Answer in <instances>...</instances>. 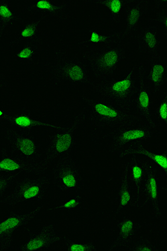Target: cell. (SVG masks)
<instances>
[{
	"label": "cell",
	"instance_id": "cell-32",
	"mask_svg": "<svg viewBox=\"0 0 167 251\" xmlns=\"http://www.w3.org/2000/svg\"><path fill=\"white\" fill-rule=\"evenodd\" d=\"M18 175L19 174H1L0 175V198L1 199L5 196V193L8 189L14 187Z\"/></svg>",
	"mask_w": 167,
	"mask_h": 251
},
{
	"label": "cell",
	"instance_id": "cell-35",
	"mask_svg": "<svg viewBox=\"0 0 167 251\" xmlns=\"http://www.w3.org/2000/svg\"><path fill=\"white\" fill-rule=\"evenodd\" d=\"M152 9L156 12L161 10H167V1H154Z\"/></svg>",
	"mask_w": 167,
	"mask_h": 251
},
{
	"label": "cell",
	"instance_id": "cell-5",
	"mask_svg": "<svg viewBox=\"0 0 167 251\" xmlns=\"http://www.w3.org/2000/svg\"><path fill=\"white\" fill-rule=\"evenodd\" d=\"M158 128L155 121H141L109 129L105 135L108 140V151L117 155L130 145L152 140L157 134Z\"/></svg>",
	"mask_w": 167,
	"mask_h": 251
},
{
	"label": "cell",
	"instance_id": "cell-33",
	"mask_svg": "<svg viewBox=\"0 0 167 251\" xmlns=\"http://www.w3.org/2000/svg\"><path fill=\"white\" fill-rule=\"evenodd\" d=\"M83 201V197L81 194H77L76 196L72 197V199L63 203L56 206L54 208L58 210H68L75 209L79 206Z\"/></svg>",
	"mask_w": 167,
	"mask_h": 251
},
{
	"label": "cell",
	"instance_id": "cell-24",
	"mask_svg": "<svg viewBox=\"0 0 167 251\" xmlns=\"http://www.w3.org/2000/svg\"><path fill=\"white\" fill-rule=\"evenodd\" d=\"M133 0H92L91 2L103 6L107 9L112 21L119 25L122 13Z\"/></svg>",
	"mask_w": 167,
	"mask_h": 251
},
{
	"label": "cell",
	"instance_id": "cell-10",
	"mask_svg": "<svg viewBox=\"0 0 167 251\" xmlns=\"http://www.w3.org/2000/svg\"><path fill=\"white\" fill-rule=\"evenodd\" d=\"M137 88L134 101L133 114L137 123L155 121L152 111V90L147 78V71L141 64L137 70Z\"/></svg>",
	"mask_w": 167,
	"mask_h": 251
},
{
	"label": "cell",
	"instance_id": "cell-9",
	"mask_svg": "<svg viewBox=\"0 0 167 251\" xmlns=\"http://www.w3.org/2000/svg\"><path fill=\"white\" fill-rule=\"evenodd\" d=\"M3 136L14 154L36 161H44L40 144L31 132L6 126Z\"/></svg>",
	"mask_w": 167,
	"mask_h": 251
},
{
	"label": "cell",
	"instance_id": "cell-13",
	"mask_svg": "<svg viewBox=\"0 0 167 251\" xmlns=\"http://www.w3.org/2000/svg\"><path fill=\"white\" fill-rule=\"evenodd\" d=\"M161 190L157 169L146 159V177L142 193L143 203L144 207L148 205L151 206L152 216L156 219H161L163 216L160 205Z\"/></svg>",
	"mask_w": 167,
	"mask_h": 251
},
{
	"label": "cell",
	"instance_id": "cell-12",
	"mask_svg": "<svg viewBox=\"0 0 167 251\" xmlns=\"http://www.w3.org/2000/svg\"><path fill=\"white\" fill-rule=\"evenodd\" d=\"M48 166L44 161H36L10 153L5 147L0 150V172L19 174L25 173L42 176L46 174Z\"/></svg>",
	"mask_w": 167,
	"mask_h": 251
},
{
	"label": "cell",
	"instance_id": "cell-19",
	"mask_svg": "<svg viewBox=\"0 0 167 251\" xmlns=\"http://www.w3.org/2000/svg\"><path fill=\"white\" fill-rule=\"evenodd\" d=\"M128 173L135 197L136 208H144L143 203V188L146 173V159H141L139 156L133 155L127 161Z\"/></svg>",
	"mask_w": 167,
	"mask_h": 251
},
{
	"label": "cell",
	"instance_id": "cell-6",
	"mask_svg": "<svg viewBox=\"0 0 167 251\" xmlns=\"http://www.w3.org/2000/svg\"><path fill=\"white\" fill-rule=\"evenodd\" d=\"M51 184V176L46 174L24 177L16 180L13 190L0 201L3 205L12 206L31 200H42L49 192Z\"/></svg>",
	"mask_w": 167,
	"mask_h": 251
},
{
	"label": "cell",
	"instance_id": "cell-2",
	"mask_svg": "<svg viewBox=\"0 0 167 251\" xmlns=\"http://www.w3.org/2000/svg\"><path fill=\"white\" fill-rule=\"evenodd\" d=\"M88 68L84 59L60 50L55 54L54 61L48 71V80L55 87L66 84H83L89 86L93 80L89 77Z\"/></svg>",
	"mask_w": 167,
	"mask_h": 251
},
{
	"label": "cell",
	"instance_id": "cell-23",
	"mask_svg": "<svg viewBox=\"0 0 167 251\" xmlns=\"http://www.w3.org/2000/svg\"><path fill=\"white\" fill-rule=\"evenodd\" d=\"M117 198L119 200V204L118 206L116 216L119 214L125 208H136L135 197H134L132 185L130 180L127 162L124 165L120 174Z\"/></svg>",
	"mask_w": 167,
	"mask_h": 251
},
{
	"label": "cell",
	"instance_id": "cell-34",
	"mask_svg": "<svg viewBox=\"0 0 167 251\" xmlns=\"http://www.w3.org/2000/svg\"><path fill=\"white\" fill-rule=\"evenodd\" d=\"M150 21L160 24L162 27L164 38L167 40V10H161L156 11V14Z\"/></svg>",
	"mask_w": 167,
	"mask_h": 251
},
{
	"label": "cell",
	"instance_id": "cell-11",
	"mask_svg": "<svg viewBox=\"0 0 167 251\" xmlns=\"http://www.w3.org/2000/svg\"><path fill=\"white\" fill-rule=\"evenodd\" d=\"M44 205L38 206L26 213L11 212L0 222V250L7 251L13 248L14 234L16 230L26 227L39 215Z\"/></svg>",
	"mask_w": 167,
	"mask_h": 251
},
{
	"label": "cell",
	"instance_id": "cell-4",
	"mask_svg": "<svg viewBox=\"0 0 167 251\" xmlns=\"http://www.w3.org/2000/svg\"><path fill=\"white\" fill-rule=\"evenodd\" d=\"M125 55L124 47L117 43L87 50L83 57L96 81H105L114 78L118 65Z\"/></svg>",
	"mask_w": 167,
	"mask_h": 251
},
{
	"label": "cell",
	"instance_id": "cell-27",
	"mask_svg": "<svg viewBox=\"0 0 167 251\" xmlns=\"http://www.w3.org/2000/svg\"><path fill=\"white\" fill-rule=\"evenodd\" d=\"M41 48L40 38L28 40L16 54L15 59L23 63L31 64L34 61Z\"/></svg>",
	"mask_w": 167,
	"mask_h": 251
},
{
	"label": "cell",
	"instance_id": "cell-15",
	"mask_svg": "<svg viewBox=\"0 0 167 251\" xmlns=\"http://www.w3.org/2000/svg\"><path fill=\"white\" fill-rule=\"evenodd\" d=\"M0 120L5 124L6 127L30 132L37 127L50 128L56 130V129L63 128L65 126V125L50 124L36 119L28 111H24L18 114L10 115L1 109Z\"/></svg>",
	"mask_w": 167,
	"mask_h": 251
},
{
	"label": "cell",
	"instance_id": "cell-31",
	"mask_svg": "<svg viewBox=\"0 0 167 251\" xmlns=\"http://www.w3.org/2000/svg\"><path fill=\"white\" fill-rule=\"evenodd\" d=\"M153 115L158 127L164 128L167 141V83L164 96L153 112Z\"/></svg>",
	"mask_w": 167,
	"mask_h": 251
},
{
	"label": "cell",
	"instance_id": "cell-28",
	"mask_svg": "<svg viewBox=\"0 0 167 251\" xmlns=\"http://www.w3.org/2000/svg\"><path fill=\"white\" fill-rule=\"evenodd\" d=\"M124 38L123 32H116L113 34H103L99 32L93 31L90 35L89 41L94 44L104 46L120 43L121 40Z\"/></svg>",
	"mask_w": 167,
	"mask_h": 251
},
{
	"label": "cell",
	"instance_id": "cell-1",
	"mask_svg": "<svg viewBox=\"0 0 167 251\" xmlns=\"http://www.w3.org/2000/svg\"><path fill=\"white\" fill-rule=\"evenodd\" d=\"M137 67L134 66L120 79L94 81L89 87L106 102L132 110L137 88Z\"/></svg>",
	"mask_w": 167,
	"mask_h": 251
},
{
	"label": "cell",
	"instance_id": "cell-14",
	"mask_svg": "<svg viewBox=\"0 0 167 251\" xmlns=\"http://www.w3.org/2000/svg\"><path fill=\"white\" fill-rule=\"evenodd\" d=\"M27 237L25 242L20 246L21 251H42L48 250L57 243H59L62 236L58 235L54 224H47L38 232H31L27 229Z\"/></svg>",
	"mask_w": 167,
	"mask_h": 251
},
{
	"label": "cell",
	"instance_id": "cell-7",
	"mask_svg": "<svg viewBox=\"0 0 167 251\" xmlns=\"http://www.w3.org/2000/svg\"><path fill=\"white\" fill-rule=\"evenodd\" d=\"M86 118V115L80 113L77 115L74 121L65 125L62 129H56L51 133L44 158V163L48 167L52 165L61 157L71 154L75 147L77 140L75 132Z\"/></svg>",
	"mask_w": 167,
	"mask_h": 251
},
{
	"label": "cell",
	"instance_id": "cell-22",
	"mask_svg": "<svg viewBox=\"0 0 167 251\" xmlns=\"http://www.w3.org/2000/svg\"><path fill=\"white\" fill-rule=\"evenodd\" d=\"M150 1H134L125 8L124 14L125 29L123 32L124 38L132 35L138 29L143 19L149 11Z\"/></svg>",
	"mask_w": 167,
	"mask_h": 251
},
{
	"label": "cell",
	"instance_id": "cell-3",
	"mask_svg": "<svg viewBox=\"0 0 167 251\" xmlns=\"http://www.w3.org/2000/svg\"><path fill=\"white\" fill-rule=\"evenodd\" d=\"M89 109L88 119L96 129H115L137 123L133 111L88 96L82 97Z\"/></svg>",
	"mask_w": 167,
	"mask_h": 251
},
{
	"label": "cell",
	"instance_id": "cell-21",
	"mask_svg": "<svg viewBox=\"0 0 167 251\" xmlns=\"http://www.w3.org/2000/svg\"><path fill=\"white\" fill-rule=\"evenodd\" d=\"M148 60L147 78L153 96H156L167 83V56L161 53Z\"/></svg>",
	"mask_w": 167,
	"mask_h": 251
},
{
	"label": "cell",
	"instance_id": "cell-29",
	"mask_svg": "<svg viewBox=\"0 0 167 251\" xmlns=\"http://www.w3.org/2000/svg\"><path fill=\"white\" fill-rule=\"evenodd\" d=\"M157 246L150 238L144 234L134 240L123 251H158Z\"/></svg>",
	"mask_w": 167,
	"mask_h": 251
},
{
	"label": "cell",
	"instance_id": "cell-16",
	"mask_svg": "<svg viewBox=\"0 0 167 251\" xmlns=\"http://www.w3.org/2000/svg\"><path fill=\"white\" fill-rule=\"evenodd\" d=\"M133 155L144 156L162 170L165 174L166 181L161 190L162 192L167 193V141L164 144V151L161 152L153 151L145 147L143 142H138L128 146L123 151L118 153L117 156L123 158Z\"/></svg>",
	"mask_w": 167,
	"mask_h": 251
},
{
	"label": "cell",
	"instance_id": "cell-20",
	"mask_svg": "<svg viewBox=\"0 0 167 251\" xmlns=\"http://www.w3.org/2000/svg\"><path fill=\"white\" fill-rule=\"evenodd\" d=\"M119 232L115 241L109 247L108 251L115 249L124 251L135 240L142 227V223L130 216H124L118 221Z\"/></svg>",
	"mask_w": 167,
	"mask_h": 251
},
{
	"label": "cell",
	"instance_id": "cell-25",
	"mask_svg": "<svg viewBox=\"0 0 167 251\" xmlns=\"http://www.w3.org/2000/svg\"><path fill=\"white\" fill-rule=\"evenodd\" d=\"M44 19L40 16L37 19L25 22L18 37L12 41V45H18L20 43L39 38L41 24Z\"/></svg>",
	"mask_w": 167,
	"mask_h": 251
},
{
	"label": "cell",
	"instance_id": "cell-18",
	"mask_svg": "<svg viewBox=\"0 0 167 251\" xmlns=\"http://www.w3.org/2000/svg\"><path fill=\"white\" fill-rule=\"evenodd\" d=\"M69 5L70 4L68 2L60 3L50 0H39L26 6L24 11L27 14L39 15L44 18H55L64 23L69 17Z\"/></svg>",
	"mask_w": 167,
	"mask_h": 251
},
{
	"label": "cell",
	"instance_id": "cell-17",
	"mask_svg": "<svg viewBox=\"0 0 167 251\" xmlns=\"http://www.w3.org/2000/svg\"><path fill=\"white\" fill-rule=\"evenodd\" d=\"M136 50L148 60L162 53L161 40L157 25L143 27L137 35Z\"/></svg>",
	"mask_w": 167,
	"mask_h": 251
},
{
	"label": "cell",
	"instance_id": "cell-26",
	"mask_svg": "<svg viewBox=\"0 0 167 251\" xmlns=\"http://www.w3.org/2000/svg\"><path fill=\"white\" fill-rule=\"evenodd\" d=\"M16 22L25 23L21 16H16L12 11L10 3L7 0H0V36L1 38L8 26Z\"/></svg>",
	"mask_w": 167,
	"mask_h": 251
},
{
	"label": "cell",
	"instance_id": "cell-30",
	"mask_svg": "<svg viewBox=\"0 0 167 251\" xmlns=\"http://www.w3.org/2000/svg\"><path fill=\"white\" fill-rule=\"evenodd\" d=\"M59 243L68 251H96V247L92 242H79L62 236Z\"/></svg>",
	"mask_w": 167,
	"mask_h": 251
},
{
	"label": "cell",
	"instance_id": "cell-8",
	"mask_svg": "<svg viewBox=\"0 0 167 251\" xmlns=\"http://www.w3.org/2000/svg\"><path fill=\"white\" fill-rule=\"evenodd\" d=\"M51 179L54 187L62 192L79 190L83 187L79 165L71 153L61 157L53 164Z\"/></svg>",
	"mask_w": 167,
	"mask_h": 251
}]
</instances>
